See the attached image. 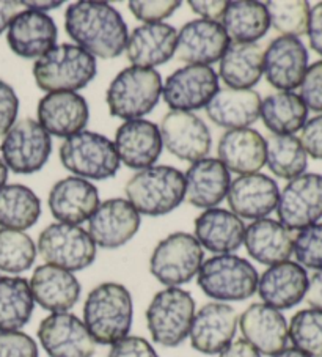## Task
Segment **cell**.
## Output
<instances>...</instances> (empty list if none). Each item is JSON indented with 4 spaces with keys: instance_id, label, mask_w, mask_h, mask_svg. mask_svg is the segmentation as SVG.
I'll return each instance as SVG.
<instances>
[{
    "instance_id": "52a82bcc",
    "label": "cell",
    "mask_w": 322,
    "mask_h": 357,
    "mask_svg": "<svg viewBox=\"0 0 322 357\" xmlns=\"http://www.w3.org/2000/svg\"><path fill=\"white\" fill-rule=\"evenodd\" d=\"M195 301L183 288H165L151 299L145 318L154 343L176 348L189 337L195 317Z\"/></svg>"
},
{
    "instance_id": "ffe728a7",
    "label": "cell",
    "mask_w": 322,
    "mask_h": 357,
    "mask_svg": "<svg viewBox=\"0 0 322 357\" xmlns=\"http://www.w3.org/2000/svg\"><path fill=\"white\" fill-rule=\"evenodd\" d=\"M114 145L120 162L134 170L153 167L164 149L159 126L144 119L123 123L116 129Z\"/></svg>"
},
{
    "instance_id": "ab89813d",
    "label": "cell",
    "mask_w": 322,
    "mask_h": 357,
    "mask_svg": "<svg viewBox=\"0 0 322 357\" xmlns=\"http://www.w3.org/2000/svg\"><path fill=\"white\" fill-rule=\"evenodd\" d=\"M36 245L27 233L0 229V271L8 274L26 273L36 260Z\"/></svg>"
},
{
    "instance_id": "7bdbcfd3",
    "label": "cell",
    "mask_w": 322,
    "mask_h": 357,
    "mask_svg": "<svg viewBox=\"0 0 322 357\" xmlns=\"http://www.w3.org/2000/svg\"><path fill=\"white\" fill-rule=\"evenodd\" d=\"M293 254L302 268L322 271V222L299 231Z\"/></svg>"
},
{
    "instance_id": "60d3db41",
    "label": "cell",
    "mask_w": 322,
    "mask_h": 357,
    "mask_svg": "<svg viewBox=\"0 0 322 357\" xmlns=\"http://www.w3.org/2000/svg\"><path fill=\"white\" fill-rule=\"evenodd\" d=\"M288 337L294 348L309 357H322V310L303 309L291 318Z\"/></svg>"
},
{
    "instance_id": "f546056e",
    "label": "cell",
    "mask_w": 322,
    "mask_h": 357,
    "mask_svg": "<svg viewBox=\"0 0 322 357\" xmlns=\"http://www.w3.org/2000/svg\"><path fill=\"white\" fill-rule=\"evenodd\" d=\"M245 225L236 214L222 208H209L195 219V238L201 248L217 255L231 254L244 243Z\"/></svg>"
},
{
    "instance_id": "8d00e7d4",
    "label": "cell",
    "mask_w": 322,
    "mask_h": 357,
    "mask_svg": "<svg viewBox=\"0 0 322 357\" xmlns=\"http://www.w3.org/2000/svg\"><path fill=\"white\" fill-rule=\"evenodd\" d=\"M259 116L274 135H293L305 126L308 109L299 95L293 91H278L261 101Z\"/></svg>"
},
{
    "instance_id": "83f0119b",
    "label": "cell",
    "mask_w": 322,
    "mask_h": 357,
    "mask_svg": "<svg viewBox=\"0 0 322 357\" xmlns=\"http://www.w3.org/2000/svg\"><path fill=\"white\" fill-rule=\"evenodd\" d=\"M178 32L165 22L144 24L128 36L126 55L132 66L151 68L164 65L176 54Z\"/></svg>"
},
{
    "instance_id": "b9f144b4",
    "label": "cell",
    "mask_w": 322,
    "mask_h": 357,
    "mask_svg": "<svg viewBox=\"0 0 322 357\" xmlns=\"http://www.w3.org/2000/svg\"><path fill=\"white\" fill-rule=\"evenodd\" d=\"M270 26L283 36H302L307 33L309 3L305 0H272L264 3Z\"/></svg>"
},
{
    "instance_id": "ee69618b",
    "label": "cell",
    "mask_w": 322,
    "mask_h": 357,
    "mask_svg": "<svg viewBox=\"0 0 322 357\" xmlns=\"http://www.w3.org/2000/svg\"><path fill=\"white\" fill-rule=\"evenodd\" d=\"M179 7H181L179 0H148V2L132 0V2H129L131 13L145 24L162 22L175 13Z\"/></svg>"
},
{
    "instance_id": "c3c4849f",
    "label": "cell",
    "mask_w": 322,
    "mask_h": 357,
    "mask_svg": "<svg viewBox=\"0 0 322 357\" xmlns=\"http://www.w3.org/2000/svg\"><path fill=\"white\" fill-rule=\"evenodd\" d=\"M107 357H159V354L144 337L128 335L110 347Z\"/></svg>"
},
{
    "instance_id": "2e32d148",
    "label": "cell",
    "mask_w": 322,
    "mask_h": 357,
    "mask_svg": "<svg viewBox=\"0 0 322 357\" xmlns=\"http://www.w3.org/2000/svg\"><path fill=\"white\" fill-rule=\"evenodd\" d=\"M239 315L225 303H209L195 312L189 338L192 348L206 356L220 354L234 340Z\"/></svg>"
},
{
    "instance_id": "5bb4252c",
    "label": "cell",
    "mask_w": 322,
    "mask_h": 357,
    "mask_svg": "<svg viewBox=\"0 0 322 357\" xmlns=\"http://www.w3.org/2000/svg\"><path fill=\"white\" fill-rule=\"evenodd\" d=\"M219 90V77L210 66L187 65L173 71L162 85L167 106L179 112L203 109Z\"/></svg>"
},
{
    "instance_id": "f35d334b",
    "label": "cell",
    "mask_w": 322,
    "mask_h": 357,
    "mask_svg": "<svg viewBox=\"0 0 322 357\" xmlns=\"http://www.w3.org/2000/svg\"><path fill=\"white\" fill-rule=\"evenodd\" d=\"M266 164L282 180H294L305 174L308 155L296 135H270L266 142Z\"/></svg>"
},
{
    "instance_id": "8fae6325",
    "label": "cell",
    "mask_w": 322,
    "mask_h": 357,
    "mask_svg": "<svg viewBox=\"0 0 322 357\" xmlns=\"http://www.w3.org/2000/svg\"><path fill=\"white\" fill-rule=\"evenodd\" d=\"M0 153L5 165L17 175L40 172L52 153V140L38 121L24 119L16 121L3 135Z\"/></svg>"
},
{
    "instance_id": "cb8c5ba5",
    "label": "cell",
    "mask_w": 322,
    "mask_h": 357,
    "mask_svg": "<svg viewBox=\"0 0 322 357\" xmlns=\"http://www.w3.org/2000/svg\"><path fill=\"white\" fill-rule=\"evenodd\" d=\"M38 123L49 135L71 137L85 131L90 119L89 102L72 91L47 93L38 102Z\"/></svg>"
},
{
    "instance_id": "7c38bea8",
    "label": "cell",
    "mask_w": 322,
    "mask_h": 357,
    "mask_svg": "<svg viewBox=\"0 0 322 357\" xmlns=\"http://www.w3.org/2000/svg\"><path fill=\"white\" fill-rule=\"evenodd\" d=\"M277 214L291 231L318 224L322 218V175L303 174L291 180L278 197Z\"/></svg>"
},
{
    "instance_id": "6da1fadb",
    "label": "cell",
    "mask_w": 322,
    "mask_h": 357,
    "mask_svg": "<svg viewBox=\"0 0 322 357\" xmlns=\"http://www.w3.org/2000/svg\"><path fill=\"white\" fill-rule=\"evenodd\" d=\"M65 29L70 38L93 57L116 59L126 49L128 26L110 3L90 0L71 3L65 13Z\"/></svg>"
},
{
    "instance_id": "7402d4cb",
    "label": "cell",
    "mask_w": 322,
    "mask_h": 357,
    "mask_svg": "<svg viewBox=\"0 0 322 357\" xmlns=\"http://www.w3.org/2000/svg\"><path fill=\"white\" fill-rule=\"evenodd\" d=\"M239 328L244 340L259 354L275 356L288 344V321L283 313L263 303L247 307L239 317Z\"/></svg>"
},
{
    "instance_id": "8992f818",
    "label": "cell",
    "mask_w": 322,
    "mask_h": 357,
    "mask_svg": "<svg viewBox=\"0 0 322 357\" xmlns=\"http://www.w3.org/2000/svg\"><path fill=\"white\" fill-rule=\"evenodd\" d=\"M198 287L217 303H240L252 298L258 288V271L243 257L224 254L204 260L198 271Z\"/></svg>"
},
{
    "instance_id": "e0dca14e",
    "label": "cell",
    "mask_w": 322,
    "mask_h": 357,
    "mask_svg": "<svg viewBox=\"0 0 322 357\" xmlns=\"http://www.w3.org/2000/svg\"><path fill=\"white\" fill-rule=\"evenodd\" d=\"M140 214L125 199L99 203L89 220V235L96 248L118 249L131 241L140 229Z\"/></svg>"
},
{
    "instance_id": "4316f807",
    "label": "cell",
    "mask_w": 322,
    "mask_h": 357,
    "mask_svg": "<svg viewBox=\"0 0 322 357\" xmlns=\"http://www.w3.org/2000/svg\"><path fill=\"white\" fill-rule=\"evenodd\" d=\"M35 303L51 313L71 310L80 298V283L70 271L52 264H41L35 268L29 280Z\"/></svg>"
},
{
    "instance_id": "e575fe53",
    "label": "cell",
    "mask_w": 322,
    "mask_h": 357,
    "mask_svg": "<svg viewBox=\"0 0 322 357\" xmlns=\"http://www.w3.org/2000/svg\"><path fill=\"white\" fill-rule=\"evenodd\" d=\"M222 27L233 43H255L268 33L270 20L264 3L255 0H236L228 2Z\"/></svg>"
},
{
    "instance_id": "1f68e13d",
    "label": "cell",
    "mask_w": 322,
    "mask_h": 357,
    "mask_svg": "<svg viewBox=\"0 0 322 357\" xmlns=\"http://www.w3.org/2000/svg\"><path fill=\"white\" fill-rule=\"evenodd\" d=\"M244 244L253 260L274 266L288 261L294 252L293 231L274 219H258L245 227Z\"/></svg>"
},
{
    "instance_id": "277c9868",
    "label": "cell",
    "mask_w": 322,
    "mask_h": 357,
    "mask_svg": "<svg viewBox=\"0 0 322 357\" xmlns=\"http://www.w3.org/2000/svg\"><path fill=\"white\" fill-rule=\"evenodd\" d=\"M96 73V59L85 49L68 43L54 46L33 65L35 82L46 93H76L95 79Z\"/></svg>"
},
{
    "instance_id": "d6986e66",
    "label": "cell",
    "mask_w": 322,
    "mask_h": 357,
    "mask_svg": "<svg viewBox=\"0 0 322 357\" xmlns=\"http://www.w3.org/2000/svg\"><path fill=\"white\" fill-rule=\"evenodd\" d=\"M308 70V51L294 36H278L264 52V75L272 87L291 91L300 87Z\"/></svg>"
},
{
    "instance_id": "d6a6232c",
    "label": "cell",
    "mask_w": 322,
    "mask_h": 357,
    "mask_svg": "<svg viewBox=\"0 0 322 357\" xmlns=\"http://www.w3.org/2000/svg\"><path fill=\"white\" fill-rule=\"evenodd\" d=\"M261 96L255 90L219 89L208 102V119L220 128L243 129L249 128L259 119Z\"/></svg>"
},
{
    "instance_id": "4dcf8cb0",
    "label": "cell",
    "mask_w": 322,
    "mask_h": 357,
    "mask_svg": "<svg viewBox=\"0 0 322 357\" xmlns=\"http://www.w3.org/2000/svg\"><path fill=\"white\" fill-rule=\"evenodd\" d=\"M219 161L228 172L239 175L258 174L266 164V140L255 129H231L217 145Z\"/></svg>"
},
{
    "instance_id": "3957f363",
    "label": "cell",
    "mask_w": 322,
    "mask_h": 357,
    "mask_svg": "<svg viewBox=\"0 0 322 357\" xmlns=\"http://www.w3.org/2000/svg\"><path fill=\"white\" fill-rule=\"evenodd\" d=\"M125 192L139 214L164 216L185 199V176L170 165H153L129 178Z\"/></svg>"
},
{
    "instance_id": "f907efd6",
    "label": "cell",
    "mask_w": 322,
    "mask_h": 357,
    "mask_svg": "<svg viewBox=\"0 0 322 357\" xmlns=\"http://www.w3.org/2000/svg\"><path fill=\"white\" fill-rule=\"evenodd\" d=\"M190 8L194 13L201 16V20L219 22L224 20V15L228 7L227 0H190Z\"/></svg>"
},
{
    "instance_id": "816d5d0a",
    "label": "cell",
    "mask_w": 322,
    "mask_h": 357,
    "mask_svg": "<svg viewBox=\"0 0 322 357\" xmlns=\"http://www.w3.org/2000/svg\"><path fill=\"white\" fill-rule=\"evenodd\" d=\"M307 33L309 38V46L322 57V2L316 3L313 8H309Z\"/></svg>"
},
{
    "instance_id": "db71d44e",
    "label": "cell",
    "mask_w": 322,
    "mask_h": 357,
    "mask_svg": "<svg viewBox=\"0 0 322 357\" xmlns=\"http://www.w3.org/2000/svg\"><path fill=\"white\" fill-rule=\"evenodd\" d=\"M217 357H261V354L244 338H236Z\"/></svg>"
},
{
    "instance_id": "30bf717a",
    "label": "cell",
    "mask_w": 322,
    "mask_h": 357,
    "mask_svg": "<svg viewBox=\"0 0 322 357\" xmlns=\"http://www.w3.org/2000/svg\"><path fill=\"white\" fill-rule=\"evenodd\" d=\"M36 250L46 264L76 273L96 260V244L79 225L55 222L40 233Z\"/></svg>"
},
{
    "instance_id": "603a6c76",
    "label": "cell",
    "mask_w": 322,
    "mask_h": 357,
    "mask_svg": "<svg viewBox=\"0 0 322 357\" xmlns=\"http://www.w3.org/2000/svg\"><path fill=\"white\" fill-rule=\"evenodd\" d=\"M47 205L59 222L79 225L95 214L99 206V190L89 180L68 176L54 184Z\"/></svg>"
},
{
    "instance_id": "680465c9",
    "label": "cell",
    "mask_w": 322,
    "mask_h": 357,
    "mask_svg": "<svg viewBox=\"0 0 322 357\" xmlns=\"http://www.w3.org/2000/svg\"><path fill=\"white\" fill-rule=\"evenodd\" d=\"M7 178H8V167L2 161V158H0V189L5 186V183H7Z\"/></svg>"
},
{
    "instance_id": "6f0895ef",
    "label": "cell",
    "mask_w": 322,
    "mask_h": 357,
    "mask_svg": "<svg viewBox=\"0 0 322 357\" xmlns=\"http://www.w3.org/2000/svg\"><path fill=\"white\" fill-rule=\"evenodd\" d=\"M272 357H309V356L305 354V353H302L300 349H297V348L293 347V348H284L283 351H280V353L272 356Z\"/></svg>"
},
{
    "instance_id": "74e56055",
    "label": "cell",
    "mask_w": 322,
    "mask_h": 357,
    "mask_svg": "<svg viewBox=\"0 0 322 357\" xmlns=\"http://www.w3.org/2000/svg\"><path fill=\"white\" fill-rule=\"evenodd\" d=\"M41 216V202L24 184H7L0 189V225L2 229L24 231Z\"/></svg>"
},
{
    "instance_id": "d590c367",
    "label": "cell",
    "mask_w": 322,
    "mask_h": 357,
    "mask_svg": "<svg viewBox=\"0 0 322 357\" xmlns=\"http://www.w3.org/2000/svg\"><path fill=\"white\" fill-rule=\"evenodd\" d=\"M35 299L24 277H0V332L21 331L33 315Z\"/></svg>"
},
{
    "instance_id": "681fc988",
    "label": "cell",
    "mask_w": 322,
    "mask_h": 357,
    "mask_svg": "<svg viewBox=\"0 0 322 357\" xmlns=\"http://www.w3.org/2000/svg\"><path fill=\"white\" fill-rule=\"evenodd\" d=\"M299 140L307 155L322 161V115L314 116L305 123Z\"/></svg>"
},
{
    "instance_id": "9c48e42d",
    "label": "cell",
    "mask_w": 322,
    "mask_h": 357,
    "mask_svg": "<svg viewBox=\"0 0 322 357\" xmlns=\"http://www.w3.org/2000/svg\"><path fill=\"white\" fill-rule=\"evenodd\" d=\"M204 261L201 244L190 233H171L154 248L150 271L167 288H179L198 274Z\"/></svg>"
},
{
    "instance_id": "bcb514c9",
    "label": "cell",
    "mask_w": 322,
    "mask_h": 357,
    "mask_svg": "<svg viewBox=\"0 0 322 357\" xmlns=\"http://www.w3.org/2000/svg\"><path fill=\"white\" fill-rule=\"evenodd\" d=\"M299 96L307 109L322 112V60L308 66L302 79Z\"/></svg>"
},
{
    "instance_id": "7a4b0ae2",
    "label": "cell",
    "mask_w": 322,
    "mask_h": 357,
    "mask_svg": "<svg viewBox=\"0 0 322 357\" xmlns=\"http://www.w3.org/2000/svg\"><path fill=\"white\" fill-rule=\"evenodd\" d=\"M134 304L128 288L116 282H104L93 288L84 304V324L96 344H110L129 335Z\"/></svg>"
},
{
    "instance_id": "11a10c76",
    "label": "cell",
    "mask_w": 322,
    "mask_h": 357,
    "mask_svg": "<svg viewBox=\"0 0 322 357\" xmlns=\"http://www.w3.org/2000/svg\"><path fill=\"white\" fill-rule=\"evenodd\" d=\"M307 303L312 309L322 310V271H316L308 280V290L305 294Z\"/></svg>"
},
{
    "instance_id": "f6af8a7d",
    "label": "cell",
    "mask_w": 322,
    "mask_h": 357,
    "mask_svg": "<svg viewBox=\"0 0 322 357\" xmlns=\"http://www.w3.org/2000/svg\"><path fill=\"white\" fill-rule=\"evenodd\" d=\"M0 357H38V344L26 332H0Z\"/></svg>"
},
{
    "instance_id": "ac0fdd59",
    "label": "cell",
    "mask_w": 322,
    "mask_h": 357,
    "mask_svg": "<svg viewBox=\"0 0 322 357\" xmlns=\"http://www.w3.org/2000/svg\"><path fill=\"white\" fill-rule=\"evenodd\" d=\"M230 38L220 22L194 20L178 32L176 57L189 65L208 66L224 57Z\"/></svg>"
},
{
    "instance_id": "9a60e30c",
    "label": "cell",
    "mask_w": 322,
    "mask_h": 357,
    "mask_svg": "<svg viewBox=\"0 0 322 357\" xmlns=\"http://www.w3.org/2000/svg\"><path fill=\"white\" fill-rule=\"evenodd\" d=\"M159 131L170 155L192 164L206 158L213 145L206 123L192 112L171 110L160 121Z\"/></svg>"
},
{
    "instance_id": "484cf974",
    "label": "cell",
    "mask_w": 322,
    "mask_h": 357,
    "mask_svg": "<svg viewBox=\"0 0 322 357\" xmlns=\"http://www.w3.org/2000/svg\"><path fill=\"white\" fill-rule=\"evenodd\" d=\"M57 33V26L51 16L33 10H22L10 24L7 41L16 55L38 60L55 46Z\"/></svg>"
},
{
    "instance_id": "5b68a950",
    "label": "cell",
    "mask_w": 322,
    "mask_h": 357,
    "mask_svg": "<svg viewBox=\"0 0 322 357\" xmlns=\"http://www.w3.org/2000/svg\"><path fill=\"white\" fill-rule=\"evenodd\" d=\"M162 85V77L156 70L125 68L114 77L105 91L110 115L126 121L141 119L158 106Z\"/></svg>"
},
{
    "instance_id": "44dd1931",
    "label": "cell",
    "mask_w": 322,
    "mask_h": 357,
    "mask_svg": "<svg viewBox=\"0 0 322 357\" xmlns=\"http://www.w3.org/2000/svg\"><path fill=\"white\" fill-rule=\"evenodd\" d=\"M309 277L297 261L269 266L258 279L256 291L263 304L277 310L293 309L305 299Z\"/></svg>"
},
{
    "instance_id": "9f6ffc18",
    "label": "cell",
    "mask_w": 322,
    "mask_h": 357,
    "mask_svg": "<svg viewBox=\"0 0 322 357\" xmlns=\"http://www.w3.org/2000/svg\"><path fill=\"white\" fill-rule=\"evenodd\" d=\"M61 0H55V2H40V0H35V2H30V0H24L22 5L24 7H27L29 10H33V11H40V13H45V11L49 10H55L61 7Z\"/></svg>"
},
{
    "instance_id": "f1b7e54d",
    "label": "cell",
    "mask_w": 322,
    "mask_h": 357,
    "mask_svg": "<svg viewBox=\"0 0 322 357\" xmlns=\"http://www.w3.org/2000/svg\"><path fill=\"white\" fill-rule=\"evenodd\" d=\"M185 200L197 208H215L230 189V172L219 159L203 158L185 172Z\"/></svg>"
},
{
    "instance_id": "7dc6e473",
    "label": "cell",
    "mask_w": 322,
    "mask_h": 357,
    "mask_svg": "<svg viewBox=\"0 0 322 357\" xmlns=\"http://www.w3.org/2000/svg\"><path fill=\"white\" fill-rule=\"evenodd\" d=\"M20 100L10 84L0 79V137L7 134L17 119Z\"/></svg>"
},
{
    "instance_id": "f5cc1de1",
    "label": "cell",
    "mask_w": 322,
    "mask_h": 357,
    "mask_svg": "<svg viewBox=\"0 0 322 357\" xmlns=\"http://www.w3.org/2000/svg\"><path fill=\"white\" fill-rule=\"evenodd\" d=\"M22 2L16 0H0V35L10 27L15 17L22 11Z\"/></svg>"
},
{
    "instance_id": "ba28073f",
    "label": "cell",
    "mask_w": 322,
    "mask_h": 357,
    "mask_svg": "<svg viewBox=\"0 0 322 357\" xmlns=\"http://www.w3.org/2000/svg\"><path fill=\"white\" fill-rule=\"evenodd\" d=\"M59 156L68 172L84 180H107L120 169L114 142L93 131H80L65 139Z\"/></svg>"
},
{
    "instance_id": "d4e9b609",
    "label": "cell",
    "mask_w": 322,
    "mask_h": 357,
    "mask_svg": "<svg viewBox=\"0 0 322 357\" xmlns=\"http://www.w3.org/2000/svg\"><path fill=\"white\" fill-rule=\"evenodd\" d=\"M280 189L264 174L240 175L231 181L227 200L233 213L244 219H264L277 209Z\"/></svg>"
},
{
    "instance_id": "836d02e7",
    "label": "cell",
    "mask_w": 322,
    "mask_h": 357,
    "mask_svg": "<svg viewBox=\"0 0 322 357\" xmlns=\"http://www.w3.org/2000/svg\"><path fill=\"white\" fill-rule=\"evenodd\" d=\"M264 75V51L256 43H230L220 59L219 76L228 89L252 90Z\"/></svg>"
},
{
    "instance_id": "4fadbf2b",
    "label": "cell",
    "mask_w": 322,
    "mask_h": 357,
    "mask_svg": "<svg viewBox=\"0 0 322 357\" xmlns=\"http://www.w3.org/2000/svg\"><path fill=\"white\" fill-rule=\"evenodd\" d=\"M43 349L49 357H93L96 342L74 313H51L36 331Z\"/></svg>"
}]
</instances>
